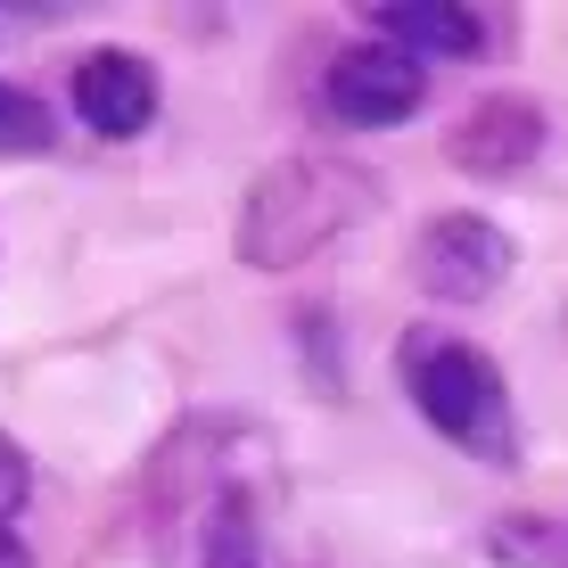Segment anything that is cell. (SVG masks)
<instances>
[{
  "label": "cell",
  "instance_id": "10",
  "mask_svg": "<svg viewBox=\"0 0 568 568\" xmlns=\"http://www.w3.org/2000/svg\"><path fill=\"white\" fill-rule=\"evenodd\" d=\"M26 503H33V462L17 437H0V568H33L26 552Z\"/></svg>",
  "mask_w": 568,
  "mask_h": 568
},
{
  "label": "cell",
  "instance_id": "5",
  "mask_svg": "<svg viewBox=\"0 0 568 568\" xmlns=\"http://www.w3.org/2000/svg\"><path fill=\"white\" fill-rule=\"evenodd\" d=\"M511 231L495 214H428L420 247H413V281L445 305H478L511 281Z\"/></svg>",
  "mask_w": 568,
  "mask_h": 568
},
{
  "label": "cell",
  "instance_id": "9",
  "mask_svg": "<svg viewBox=\"0 0 568 568\" xmlns=\"http://www.w3.org/2000/svg\"><path fill=\"white\" fill-rule=\"evenodd\" d=\"M495 568H568V511H503L486 527Z\"/></svg>",
  "mask_w": 568,
  "mask_h": 568
},
{
  "label": "cell",
  "instance_id": "8",
  "mask_svg": "<svg viewBox=\"0 0 568 568\" xmlns=\"http://www.w3.org/2000/svg\"><path fill=\"white\" fill-rule=\"evenodd\" d=\"M536 149H544V108L519 100V91H495V100H478L454 132H445V165L478 173V182H503V173L536 165Z\"/></svg>",
  "mask_w": 568,
  "mask_h": 568
},
{
  "label": "cell",
  "instance_id": "7",
  "mask_svg": "<svg viewBox=\"0 0 568 568\" xmlns=\"http://www.w3.org/2000/svg\"><path fill=\"white\" fill-rule=\"evenodd\" d=\"M363 17L404 58H486L503 42V9H469V0H379Z\"/></svg>",
  "mask_w": 568,
  "mask_h": 568
},
{
  "label": "cell",
  "instance_id": "3",
  "mask_svg": "<svg viewBox=\"0 0 568 568\" xmlns=\"http://www.w3.org/2000/svg\"><path fill=\"white\" fill-rule=\"evenodd\" d=\"M396 379H404V396H413V413L437 428L445 445H462L469 462H486V469L519 462L511 379H503V363L486 355L478 338L437 329V322H413L396 338Z\"/></svg>",
  "mask_w": 568,
  "mask_h": 568
},
{
  "label": "cell",
  "instance_id": "11",
  "mask_svg": "<svg viewBox=\"0 0 568 568\" xmlns=\"http://www.w3.org/2000/svg\"><path fill=\"white\" fill-rule=\"evenodd\" d=\"M58 149V115L42 91L0 83V156H50Z\"/></svg>",
  "mask_w": 568,
  "mask_h": 568
},
{
  "label": "cell",
  "instance_id": "1",
  "mask_svg": "<svg viewBox=\"0 0 568 568\" xmlns=\"http://www.w3.org/2000/svg\"><path fill=\"white\" fill-rule=\"evenodd\" d=\"M149 544L156 568H305L281 445L240 413H190L149 462Z\"/></svg>",
  "mask_w": 568,
  "mask_h": 568
},
{
  "label": "cell",
  "instance_id": "2",
  "mask_svg": "<svg viewBox=\"0 0 568 568\" xmlns=\"http://www.w3.org/2000/svg\"><path fill=\"white\" fill-rule=\"evenodd\" d=\"M371 214H379V173L371 165L329 156V149H288L247 182L231 247H240L247 272H297L305 256L338 247L355 223H371Z\"/></svg>",
  "mask_w": 568,
  "mask_h": 568
},
{
  "label": "cell",
  "instance_id": "6",
  "mask_svg": "<svg viewBox=\"0 0 568 568\" xmlns=\"http://www.w3.org/2000/svg\"><path fill=\"white\" fill-rule=\"evenodd\" d=\"M74 115H83L100 141H141V132L156 124V67L141 50H83L74 58V83H67Z\"/></svg>",
  "mask_w": 568,
  "mask_h": 568
},
{
  "label": "cell",
  "instance_id": "4",
  "mask_svg": "<svg viewBox=\"0 0 568 568\" xmlns=\"http://www.w3.org/2000/svg\"><path fill=\"white\" fill-rule=\"evenodd\" d=\"M428 100V74H420V58H404L396 42H355V50H338L329 58V74H322V115L329 124H346V132H387V124H404V115H420Z\"/></svg>",
  "mask_w": 568,
  "mask_h": 568
}]
</instances>
